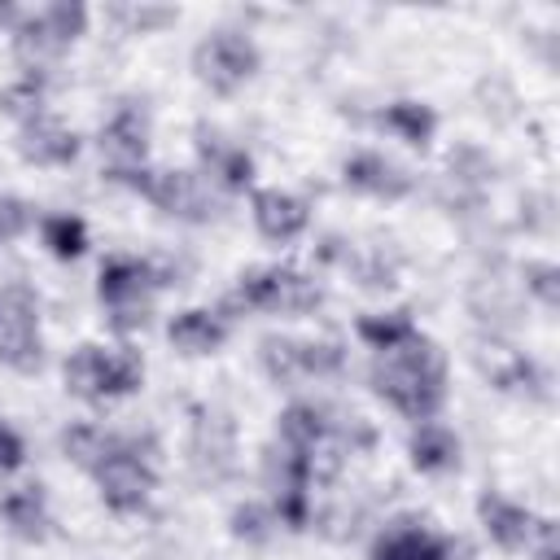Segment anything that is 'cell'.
Segmentation results:
<instances>
[{"label":"cell","instance_id":"cell-22","mask_svg":"<svg viewBox=\"0 0 560 560\" xmlns=\"http://www.w3.org/2000/svg\"><path fill=\"white\" fill-rule=\"evenodd\" d=\"M276 438L311 455V451H319V446L332 438V411H328L324 402H306V398H298V402H289V407L280 411V420H276Z\"/></svg>","mask_w":560,"mask_h":560},{"label":"cell","instance_id":"cell-15","mask_svg":"<svg viewBox=\"0 0 560 560\" xmlns=\"http://www.w3.org/2000/svg\"><path fill=\"white\" fill-rule=\"evenodd\" d=\"M153 276H149V262L136 258V254H109L101 262V276H96V298L105 311L114 306H131V302H153Z\"/></svg>","mask_w":560,"mask_h":560},{"label":"cell","instance_id":"cell-8","mask_svg":"<svg viewBox=\"0 0 560 560\" xmlns=\"http://www.w3.org/2000/svg\"><path fill=\"white\" fill-rule=\"evenodd\" d=\"M188 468L197 481L219 486L236 472V424L223 411L201 407L192 416V433H188Z\"/></svg>","mask_w":560,"mask_h":560},{"label":"cell","instance_id":"cell-2","mask_svg":"<svg viewBox=\"0 0 560 560\" xmlns=\"http://www.w3.org/2000/svg\"><path fill=\"white\" fill-rule=\"evenodd\" d=\"M324 302V289L315 276L289 267V262H267V267H249L236 276L232 293L223 298V306H214L228 324L232 315L258 311V315H311Z\"/></svg>","mask_w":560,"mask_h":560},{"label":"cell","instance_id":"cell-23","mask_svg":"<svg viewBox=\"0 0 560 560\" xmlns=\"http://www.w3.org/2000/svg\"><path fill=\"white\" fill-rule=\"evenodd\" d=\"M258 472H262V486H267L271 499L276 494H293V490H311V455L289 446V442H280V438L262 451V468Z\"/></svg>","mask_w":560,"mask_h":560},{"label":"cell","instance_id":"cell-6","mask_svg":"<svg viewBox=\"0 0 560 560\" xmlns=\"http://www.w3.org/2000/svg\"><path fill=\"white\" fill-rule=\"evenodd\" d=\"M0 363L13 372H39L44 363L39 306L26 284H9L0 293Z\"/></svg>","mask_w":560,"mask_h":560},{"label":"cell","instance_id":"cell-1","mask_svg":"<svg viewBox=\"0 0 560 560\" xmlns=\"http://www.w3.org/2000/svg\"><path fill=\"white\" fill-rule=\"evenodd\" d=\"M368 385L376 398H385L411 424L438 420V411L446 402V363L429 337H411L407 346L372 359Z\"/></svg>","mask_w":560,"mask_h":560},{"label":"cell","instance_id":"cell-18","mask_svg":"<svg viewBox=\"0 0 560 560\" xmlns=\"http://www.w3.org/2000/svg\"><path fill=\"white\" fill-rule=\"evenodd\" d=\"M0 521L9 525L13 538H22V542H44V538H48V525H52L44 486H39V481H26V486L4 490V494H0Z\"/></svg>","mask_w":560,"mask_h":560},{"label":"cell","instance_id":"cell-14","mask_svg":"<svg viewBox=\"0 0 560 560\" xmlns=\"http://www.w3.org/2000/svg\"><path fill=\"white\" fill-rule=\"evenodd\" d=\"M477 521H481L486 538H490L494 547H503V551H525V547H529V534H534V525H538V516H534L525 503L508 499L503 490H486V494L477 499Z\"/></svg>","mask_w":560,"mask_h":560},{"label":"cell","instance_id":"cell-35","mask_svg":"<svg viewBox=\"0 0 560 560\" xmlns=\"http://www.w3.org/2000/svg\"><path fill=\"white\" fill-rule=\"evenodd\" d=\"M31 228H35V210H31V201L18 197V192H4V197H0V245L26 236Z\"/></svg>","mask_w":560,"mask_h":560},{"label":"cell","instance_id":"cell-17","mask_svg":"<svg viewBox=\"0 0 560 560\" xmlns=\"http://www.w3.org/2000/svg\"><path fill=\"white\" fill-rule=\"evenodd\" d=\"M232 324L214 311V306H188V311H175L171 324H166V337L179 354H214L223 341H228Z\"/></svg>","mask_w":560,"mask_h":560},{"label":"cell","instance_id":"cell-4","mask_svg":"<svg viewBox=\"0 0 560 560\" xmlns=\"http://www.w3.org/2000/svg\"><path fill=\"white\" fill-rule=\"evenodd\" d=\"M254 70H258V44L245 31H210L192 48V74L219 96L241 92L254 79Z\"/></svg>","mask_w":560,"mask_h":560},{"label":"cell","instance_id":"cell-26","mask_svg":"<svg viewBox=\"0 0 560 560\" xmlns=\"http://www.w3.org/2000/svg\"><path fill=\"white\" fill-rule=\"evenodd\" d=\"M258 363H262V376L271 385H280V389H298L306 381V372H302V341L298 337H280V332L262 337L258 341Z\"/></svg>","mask_w":560,"mask_h":560},{"label":"cell","instance_id":"cell-36","mask_svg":"<svg viewBox=\"0 0 560 560\" xmlns=\"http://www.w3.org/2000/svg\"><path fill=\"white\" fill-rule=\"evenodd\" d=\"M114 18L118 22H127L131 31H158V26H166V22H175V13L171 9H158V4H122V9H114Z\"/></svg>","mask_w":560,"mask_h":560},{"label":"cell","instance_id":"cell-32","mask_svg":"<svg viewBox=\"0 0 560 560\" xmlns=\"http://www.w3.org/2000/svg\"><path fill=\"white\" fill-rule=\"evenodd\" d=\"M39 18H44V26H48V35L57 39V48L66 52L83 31H88V9L83 4H74V0H52V4H44L39 9Z\"/></svg>","mask_w":560,"mask_h":560},{"label":"cell","instance_id":"cell-12","mask_svg":"<svg viewBox=\"0 0 560 560\" xmlns=\"http://www.w3.org/2000/svg\"><path fill=\"white\" fill-rule=\"evenodd\" d=\"M249 214H254L258 236L271 241V245L298 241L306 232V223H311V206L289 188H258L249 197Z\"/></svg>","mask_w":560,"mask_h":560},{"label":"cell","instance_id":"cell-31","mask_svg":"<svg viewBox=\"0 0 560 560\" xmlns=\"http://www.w3.org/2000/svg\"><path fill=\"white\" fill-rule=\"evenodd\" d=\"M228 529H232V538H236V542H245V547H267V542L276 538L280 521H276L271 503H254V499H245V503H236V508H232Z\"/></svg>","mask_w":560,"mask_h":560},{"label":"cell","instance_id":"cell-38","mask_svg":"<svg viewBox=\"0 0 560 560\" xmlns=\"http://www.w3.org/2000/svg\"><path fill=\"white\" fill-rule=\"evenodd\" d=\"M109 315V328L114 332H140V328H149V315H153V302H131V306H114V311H105Z\"/></svg>","mask_w":560,"mask_h":560},{"label":"cell","instance_id":"cell-29","mask_svg":"<svg viewBox=\"0 0 560 560\" xmlns=\"http://www.w3.org/2000/svg\"><path fill=\"white\" fill-rule=\"evenodd\" d=\"M442 179H446V184H459V188H468V192H486V184L494 179V158H490L481 144L464 140V144H455V149L446 153Z\"/></svg>","mask_w":560,"mask_h":560},{"label":"cell","instance_id":"cell-37","mask_svg":"<svg viewBox=\"0 0 560 560\" xmlns=\"http://www.w3.org/2000/svg\"><path fill=\"white\" fill-rule=\"evenodd\" d=\"M22 464H26V442H22V433H18L9 420H0V477L18 472Z\"/></svg>","mask_w":560,"mask_h":560},{"label":"cell","instance_id":"cell-10","mask_svg":"<svg viewBox=\"0 0 560 560\" xmlns=\"http://www.w3.org/2000/svg\"><path fill=\"white\" fill-rule=\"evenodd\" d=\"M149 109L140 101H118L109 109V118L101 122V153H105V166H140L149 162Z\"/></svg>","mask_w":560,"mask_h":560},{"label":"cell","instance_id":"cell-5","mask_svg":"<svg viewBox=\"0 0 560 560\" xmlns=\"http://www.w3.org/2000/svg\"><path fill=\"white\" fill-rule=\"evenodd\" d=\"M368 560H472V547L459 534L433 529L424 516H398L372 538Z\"/></svg>","mask_w":560,"mask_h":560},{"label":"cell","instance_id":"cell-27","mask_svg":"<svg viewBox=\"0 0 560 560\" xmlns=\"http://www.w3.org/2000/svg\"><path fill=\"white\" fill-rule=\"evenodd\" d=\"M44 101H48V70H22L13 83L0 88V114L13 118L18 127L39 118V114H48Z\"/></svg>","mask_w":560,"mask_h":560},{"label":"cell","instance_id":"cell-11","mask_svg":"<svg viewBox=\"0 0 560 560\" xmlns=\"http://www.w3.org/2000/svg\"><path fill=\"white\" fill-rule=\"evenodd\" d=\"M341 184L359 197H376V201H398L416 188L411 171H402L394 158H385L381 149H354L341 162Z\"/></svg>","mask_w":560,"mask_h":560},{"label":"cell","instance_id":"cell-34","mask_svg":"<svg viewBox=\"0 0 560 560\" xmlns=\"http://www.w3.org/2000/svg\"><path fill=\"white\" fill-rule=\"evenodd\" d=\"M346 368V346L332 341V337H306L302 341V372L306 381H324V376H337Z\"/></svg>","mask_w":560,"mask_h":560},{"label":"cell","instance_id":"cell-21","mask_svg":"<svg viewBox=\"0 0 560 560\" xmlns=\"http://www.w3.org/2000/svg\"><path fill=\"white\" fill-rule=\"evenodd\" d=\"M61 376H66V389L74 398H83V402H109V346H92L88 341V346L70 350Z\"/></svg>","mask_w":560,"mask_h":560},{"label":"cell","instance_id":"cell-33","mask_svg":"<svg viewBox=\"0 0 560 560\" xmlns=\"http://www.w3.org/2000/svg\"><path fill=\"white\" fill-rule=\"evenodd\" d=\"M521 289H525V298H534L538 306L556 311V306H560V267L547 262V258H525V262H521Z\"/></svg>","mask_w":560,"mask_h":560},{"label":"cell","instance_id":"cell-9","mask_svg":"<svg viewBox=\"0 0 560 560\" xmlns=\"http://www.w3.org/2000/svg\"><path fill=\"white\" fill-rule=\"evenodd\" d=\"M192 149H197V171L210 179L214 192L223 197H236L254 184V153L236 140H228L219 127H206L197 122L192 131Z\"/></svg>","mask_w":560,"mask_h":560},{"label":"cell","instance_id":"cell-28","mask_svg":"<svg viewBox=\"0 0 560 560\" xmlns=\"http://www.w3.org/2000/svg\"><path fill=\"white\" fill-rule=\"evenodd\" d=\"M39 241L44 249L57 258V262H74L83 258L88 249V223L70 210H57V214H39Z\"/></svg>","mask_w":560,"mask_h":560},{"label":"cell","instance_id":"cell-24","mask_svg":"<svg viewBox=\"0 0 560 560\" xmlns=\"http://www.w3.org/2000/svg\"><path fill=\"white\" fill-rule=\"evenodd\" d=\"M354 337H359L372 354H389V350L407 346L411 337H420V328H416L411 311H372V315H359Z\"/></svg>","mask_w":560,"mask_h":560},{"label":"cell","instance_id":"cell-3","mask_svg":"<svg viewBox=\"0 0 560 560\" xmlns=\"http://www.w3.org/2000/svg\"><path fill=\"white\" fill-rule=\"evenodd\" d=\"M153 455H158V438L153 433H118L114 451L92 468V481L101 490V503L118 516H131L149 503V494L158 490V472H153Z\"/></svg>","mask_w":560,"mask_h":560},{"label":"cell","instance_id":"cell-30","mask_svg":"<svg viewBox=\"0 0 560 560\" xmlns=\"http://www.w3.org/2000/svg\"><path fill=\"white\" fill-rule=\"evenodd\" d=\"M398 254L385 249V245H363V249H350L346 258V271H354V280L363 289H389L398 280Z\"/></svg>","mask_w":560,"mask_h":560},{"label":"cell","instance_id":"cell-16","mask_svg":"<svg viewBox=\"0 0 560 560\" xmlns=\"http://www.w3.org/2000/svg\"><path fill=\"white\" fill-rule=\"evenodd\" d=\"M407 455H411V468H420L424 477H446L459 468V433L442 420H420L411 424V438H407Z\"/></svg>","mask_w":560,"mask_h":560},{"label":"cell","instance_id":"cell-7","mask_svg":"<svg viewBox=\"0 0 560 560\" xmlns=\"http://www.w3.org/2000/svg\"><path fill=\"white\" fill-rule=\"evenodd\" d=\"M144 201L158 206L166 219H179V223H210L219 214V192L210 188V179L201 171H179V166L153 171Z\"/></svg>","mask_w":560,"mask_h":560},{"label":"cell","instance_id":"cell-13","mask_svg":"<svg viewBox=\"0 0 560 560\" xmlns=\"http://www.w3.org/2000/svg\"><path fill=\"white\" fill-rule=\"evenodd\" d=\"M18 153L31 166H70L79 158V131L52 114H39L18 127Z\"/></svg>","mask_w":560,"mask_h":560},{"label":"cell","instance_id":"cell-19","mask_svg":"<svg viewBox=\"0 0 560 560\" xmlns=\"http://www.w3.org/2000/svg\"><path fill=\"white\" fill-rule=\"evenodd\" d=\"M490 385L499 389V394H512V398H529V402H542V398H551V376H547V368L534 359V354H521V350H508V354H499L494 363H490Z\"/></svg>","mask_w":560,"mask_h":560},{"label":"cell","instance_id":"cell-20","mask_svg":"<svg viewBox=\"0 0 560 560\" xmlns=\"http://www.w3.org/2000/svg\"><path fill=\"white\" fill-rule=\"evenodd\" d=\"M372 122H376L385 136L402 140L407 149H429V140H433V131H438V114H433V105L411 101V96L381 105V109L372 114Z\"/></svg>","mask_w":560,"mask_h":560},{"label":"cell","instance_id":"cell-25","mask_svg":"<svg viewBox=\"0 0 560 560\" xmlns=\"http://www.w3.org/2000/svg\"><path fill=\"white\" fill-rule=\"evenodd\" d=\"M114 429H105V424H96V420H70L66 429H61V455L70 459V464H79L83 472H92L109 451H114Z\"/></svg>","mask_w":560,"mask_h":560},{"label":"cell","instance_id":"cell-39","mask_svg":"<svg viewBox=\"0 0 560 560\" xmlns=\"http://www.w3.org/2000/svg\"><path fill=\"white\" fill-rule=\"evenodd\" d=\"M525 551H529L534 560H560V556H556V521H551V516H538V525H534Z\"/></svg>","mask_w":560,"mask_h":560}]
</instances>
